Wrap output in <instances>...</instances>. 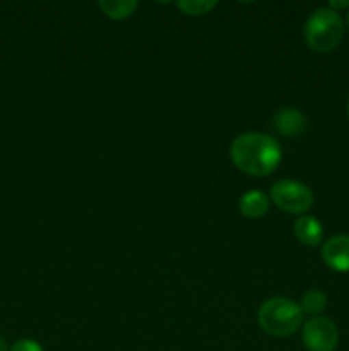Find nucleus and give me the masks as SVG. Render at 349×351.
Listing matches in <instances>:
<instances>
[{"label":"nucleus","mask_w":349,"mask_h":351,"mask_svg":"<svg viewBox=\"0 0 349 351\" xmlns=\"http://www.w3.org/2000/svg\"><path fill=\"white\" fill-rule=\"evenodd\" d=\"M270 208V197L263 191L253 189V191L245 192L240 197L238 209L245 218L248 219H259L267 215Z\"/></svg>","instance_id":"nucleus-8"},{"label":"nucleus","mask_w":349,"mask_h":351,"mask_svg":"<svg viewBox=\"0 0 349 351\" xmlns=\"http://www.w3.org/2000/svg\"><path fill=\"white\" fill-rule=\"evenodd\" d=\"M303 345L308 351H334L339 343L337 326L327 317H310L301 329Z\"/></svg>","instance_id":"nucleus-5"},{"label":"nucleus","mask_w":349,"mask_h":351,"mask_svg":"<svg viewBox=\"0 0 349 351\" xmlns=\"http://www.w3.org/2000/svg\"><path fill=\"white\" fill-rule=\"evenodd\" d=\"M98 5L103 10V14L109 19L123 21L129 19L135 12L139 3L135 0H101Z\"/></svg>","instance_id":"nucleus-10"},{"label":"nucleus","mask_w":349,"mask_h":351,"mask_svg":"<svg viewBox=\"0 0 349 351\" xmlns=\"http://www.w3.org/2000/svg\"><path fill=\"white\" fill-rule=\"evenodd\" d=\"M0 351H10V348H9V346H7L5 339H3V338H2V336H0Z\"/></svg>","instance_id":"nucleus-15"},{"label":"nucleus","mask_w":349,"mask_h":351,"mask_svg":"<svg viewBox=\"0 0 349 351\" xmlns=\"http://www.w3.org/2000/svg\"><path fill=\"white\" fill-rule=\"evenodd\" d=\"M344 36V23L337 10L320 7L313 10L305 24V40L313 51L327 53L332 51Z\"/></svg>","instance_id":"nucleus-3"},{"label":"nucleus","mask_w":349,"mask_h":351,"mask_svg":"<svg viewBox=\"0 0 349 351\" xmlns=\"http://www.w3.org/2000/svg\"><path fill=\"white\" fill-rule=\"evenodd\" d=\"M294 235L303 245L317 247L324 239V226L315 216H301L294 221Z\"/></svg>","instance_id":"nucleus-9"},{"label":"nucleus","mask_w":349,"mask_h":351,"mask_svg":"<svg viewBox=\"0 0 349 351\" xmlns=\"http://www.w3.org/2000/svg\"><path fill=\"white\" fill-rule=\"evenodd\" d=\"M10 351H43V348H41L40 343L34 341V339L24 338L14 343V345L10 346Z\"/></svg>","instance_id":"nucleus-13"},{"label":"nucleus","mask_w":349,"mask_h":351,"mask_svg":"<svg viewBox=\"0 0 349 351\" xmlns=\"http://www.w3.org/2000/svg\"><path fill=\"white\" fill-rule=\"evenodd\" d=\"M348 24H349V16H348Z\"/></svg>","instance_id":"nucleus-17"},{"label":"nucleus","mask_w":349,"mask_h":351,"mask_svg":"<svg viewBox=\"0 0 349 351\" xmlns=\"http://www.w3.org/2000/svg\"><path fill=\"white\" fill-rule=\"evenodd\" d=\"M274 129L284 137H298L307 129V117L298 108H281L272 117Z\"/></svg>","instance_id":"nucleus-7"},{"label":"nucleus","mask_w":349,"mask_h":351,"mask_svg":"<svg viewBox=\"0 0 349 351\" xmlns=\"http://www.w3.org/2000/svg\"><path fill=\"white\" fill-rule=\"evenodd\" d=\"M298 305H300L303 314L311 315V317H318L325 311V307H327V295L320 290H308L301 297Z\"/></svg>","instance_id":"nucleus-11"},{"label":"nucleus","mask_w":349,"mask_h":351,"mask_svg":"<svg viewBox=\"0 0 349 351\" xmlns=\"http://www.w3.org/2000/svg\"><path fill=\"white\" fill-rule=\"evenodd\" d=\"M218 2L214 0H181L177 3L178 9L187 16H204V14L211 12Z\"/></svg>","instance_id":"nucleus-12"},{"label":"nucleus","mask_w":349,"mask_h":351,"mask_svg":"<svg viewBox=\"0 0 349 351\" xmlns=\"http://www.w3.org/2000/svg\"><path fill=\"white\" fill-rule=\"evenodd\" d=\"M348 117H349V96H348Z\"/></svg>","instance_id":"nucleus-16"},{"label":"nucleus","mask_w":349,"mask_h":351,"mask_svg":"<svg viewBox=\"0 0 349 351\" xmlns=\"http://www.w3.org/2000/svg\"><path fill=\"white\" fill-rule=\"evenodd\" d=\"M257 319L263 332L274 338H286L300 329L303 322V312L300 305L291 298L274 297L260 305Z\"/></svg>","instance_id":"nucleus-2"},{"label":"nucleus","mask_w":349,"mask_h":351,"mask_svg":"<svg viewBox=\"0 0 349 351\" xmlns=\"http://www.w3.org/2000/svg\"><path fill=\"white\" fill-rule=\"evenodd\" d=\"M328 9H332V10H335V9H344V7H349V2L348 0H346V2H334V0H332L331 3H328Z\"/></svg>","instance_id":"nucleus-14"},{"label":"nucleus","mask_w":349,"mask_h":351,"mask_svg":"<svg viewBox=\"0 0 349 351\" xmlns=\"http://www.w3.org/2000/svg\"><path fill=\"white\" fill-rule=\"evenodd\" d=\"M270 199L277 209L287 215H303L313 206V192L303 182L284 180L276 182L270 189Z\"/></svg>","instance_id":"nucleus-4"},{"label":"nucleus","mask_w":349,"mask_h":351,"mask_svg":"<svg viewBox=\"0 0 349 351\" xmlns=\"http://www.w3.org/2000/svg\"><path fill=\"white\" fill-rule=\"evenodd\" d=\"M322 259L337 273L349 271V235H334L322 247Z\"/></svg>","instance_id":"nucleus-6"},{"label":"nucleus","mask_w":349,"mask_h":351,"mask_svg":"<svg viewBox=\"0 0 349 351\" xmlns=\"http://www.w3.org/2000/svg\"><path fill=\"white\" fill-rule=\"evenodd\" d=\"M229 154L235 167L252 177H267L274 173L283 160L279 143L262 132L240 134L231 143Z\"/></svg>","instance_id":"nucleus-1"}]
</instances>
